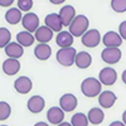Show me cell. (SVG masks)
Listing matches in <instances>:
<instances>
[{
	"instance_id": "cb8c5ba5",
	"label": "cell",
	"mask_w": 126,
	"mask_h": 126,
	"mask_svg": "<svg viewBox=\"0 0 126 126\" xmlns=\"http://www.w3.org/2000/svg\"><path fill=\"white\" fill-rule=\"evenodd\" d=\"M34 40H35V37L28 30L19 32V33L16 34V42L23 47H30L34 43Z\"/></svg>"
},
{
	"instance_id": "d6986e66",
	"label": "cell",
	"mask_w": 126,
	"mask_h": 126,
	"mask_svg": "<svg viewBox=\"0 0 126 126\" xmlns=\"http://www.w3.org/2000/svg\"><path fill=\"white\" fill-rule=\"evenodd\" d=\"M34 56L39 61H47L52 56V48L48 46V43H39L34 48Z\"/></svg>"
},
{
	"instance_id": "277c9868",
	"label": "cell",
	"mask_w": 126,
	"mask_h": 126,
	"mask_svg": "<svg viewBox=\"0 0 126 126\" xmlns=\"http://www.w3.org/2000/svg\"><path fill=\"white\" fill-rule=\"evenodd\" d=\"M121 57H122V52L120 50V48L106 47L101 52V59L107 64H116L121 59Z\"/></svg>"
},
{
	"instance_id": "ffe728a7",
	"label": "cell",
	"mask_w": 126,
	"mask_h": 126,
	"mask_svg": "<svg viewBox=\"0 0 126 126\" xmlns=\"http://www.w3.org/2000/svg\"><path fill=\"white\" fill-rule=\"evenodd\" d=\"M73 38L75 37H73L69 32L62 30L58 33V35L56 38V43L61 48H68V47H72V44H73Z\"/></svg>"
},
{
	"instance_id": "8992f818",
	"label": "cell",
	"mask_w": 126,
	"mask_h": 126,
	"mask_svg": "<svg viewBox=\"0 0 126 126\" xmlns=\"http://www.w3.org/2000/svg\"><path fill=\"white\" fill-rule=\"evenodd\" d=\"M77 97L72 93H64L63 96H61L59 98V106L62 107V110L64 112H72L75 111L77 107Z\"/></svg>"
},
{
	"instance_id": "83f0119b",
	"label": "cell",
	"mask_w": 126,
	"mask_h": 126,
	"mask_svg": "<svg viewBox=\"0 0 126 126\" xmlns=\"http://www.w3.org/2000/svg\"><path fill=\"white\" fill-rule=\"evenodd\" d=\"M111 8L116 13L126 12V0H111Z\"/></svg>"
},
{
	"instance_id": "ba28073f",
	"label": "cell",
	"mask_w": 126,
	"mask_h": 126,
	"mask_svg": "<svg viewBox=\"0 0 126 126\" xmlns=\"http://www.w3.org/2000/svg\"><path fill=\"white\" fill-rule=\"evenodd\" d=\"M22 25L24 27L25 30L30 32V33H35V30L39 28V18L34 13H27L23 15L22 19Z\"/></svg>"
},
{
	"instance_id": "484cf974",
	"label": "cell",
	"mask_w": 126,
	"mask_h": 126,
	"mask_svg": "<svg viewBox=\"0 0 126 126\" xmlns=\"http://www.w3.org/2000/svg\"><path fill=\"white\" fill-rule=\"evenodd\" d=\"M10 39H12V33L8 28L1 27L0 28V47L5 48L9 43H10Z\"/></svg>"
},
{
	"instance_id": "5b68a950",
	"label": "cell",
	"mask_w": 126,
	"mask_h": 126,
	"mask_svg": "<svg viewBox=\"0 0 126 126\" xmlns=\"http://www.w3.org/2000/svg\"><path fill=\"white\" fill-rule=\"evenodd\" d=\"M82 44L88 48H94L100 44L101 42V34L97 29H88L85 34L81 37Z\"/></svg>"
},
{
	"instance_id": "30bf717a",
	"label": "cell",
	"mask_w": 126,
	"mask_h": 126,
	"mask_svg": "<svg viewBox=\"0 0 126 126\" xmlns=\"http://www.w3.org/2000/svg\"><path fill=\"white\" fill-rule=\"evenodd\" d=\"M59 16L62 19V23L64 27H69L71 23L73 22V19H75L77 15H76V9L75 6H72V5H64V6H62L61 10H59Z\"/></svg>"
},
{
	"instance_id": "f1b7e54d",
	"label": "cell",
	"mask_w": 126,
	"mask_h": 126,
	"mask_svg": "<svg viewBox=\"0 0 126 126\" xmlns=\"http://www.w3.org/2000/svg\"><path fill=\"white\" fill-rule=\"evenodd\" d=\"M18 8L22 12L28 13L29 10L33 8V0H18Z\"/></svg>"
},
{
	"instance_id": "52a82bcc",
	"label": "cell",
	"mask_w": 126,
	"mask_h": 126,
	"mask_svg": "<svg viewBox=\"0 0 126 126\" xmlns=\"http://www.w3.org/2000/svg\"><path fill=\"white\" fill-rule=\"evenodd\" d=\"M98 79L105 86H112L113 83L116 82V79H117V73L111 67H105V68H102L100 71Z\"/></svg>"
},
{
	"instance_id": "836d02e7",
	"label": "cell",
	"mask_w": 126,
	"mask_h": 126,
	"mask_svg": "<svg viewBox=\"0 0 126 126\" xmlns=\"http://www.w3.org/2000/svg\"><path fill=\"white\" fill-rule=\"evenodd\" d=\"M121 79H122V82L126 85V69L122 72V75H121Z\"/></svg>"
},
{
	"instance_id": "6da1fadb",
	"label": "cell",
	"mask_w": 126,
	"mask_h": 126,
	"mask_svg": "<svg viewBox=\"0 0 126 126\" xmlns=\"http://www.w3.org/2000/svg\"><path fill=\"white\" fill-rule=\"evenodd\" d=\"M101 86L102 83L100 79L94 78V77H88V78H85L81 83V91L82 93L85 94L86 97H96L101 93Z\"/></svg>"
},
{
	"instance_id": "7402d4cb",
	"label": "cell",
	"mask_w": 126,
	"mask_h": 126,
	"mask_svg": "<svg viewBox=\"0 0 126 126\" xmlns=\"http://www.w3.org/2000/svg\"><path fill=\"white\" fill-rule=\"evenodd\" d=\"M5 19H6V22L12 25L18 24L19 22H22V19H23L22 10L19 8H10L5 13Z\"/></svg>"
},
{
	"instance_id": "d590c367",
	"label": "cell",
	"mask_w": 126,
	"mask_h": 126,
	"mask_svg": "<svg viewBox=\"0 0 126 126\" xmlns=\"http://www.w3.org/2000/svg\"><path fill=\"white\" fill-rule=\"evenodd\" d=\"M57 126H72V124H71V122H64V121H63V122H61V124L57 125Z\"/></svg>"
},
{
	"instance_id": "e575fe53",
	"label": "cell",
	"mask_w": 126,
	"mask_h": 126,
	"mask_svg": "<svg viewBox=\"0 0 126 126\" xmlns=\"http://www.w3.org/2000/svg\"><path fill=\"white\" fill-rule=\"evenodd\" d=\"M34 126H49L48 124H46V122H43V121H40V122H37Z\"/></svg>"
},
{
	"instance_id": "603a6c76",
	"label": "cell",
	"mask_w": 126,
	"mask_h": 126,
	"mask_svg": "<svg viewBox=\"0 0 126 126\" xmlns=\"http://www.w3.org/2000/svg\"><path fill=\"white\" fill-rule=\"evenodd\" d=\"M87 117H88L90 124H92V125H100L105 120V113L98 107H92L88 111V113H87Z\"/></svg>"
},
{
	"instance_id": "d4e9b609",
	"label": "cell",
	"mask_w": 126,
	"mask_h": 126,
	"mask_svg": "<svg viewBox=\"0 0 126 126\" xmlns=\"http://www.w3.org/2000/svg\"><path fill=\"white\" fill-rule=\"evenodd\" d=\"M88 117L87 115L82 113V112H77L72 116L71 119V124L72 126H88Z\"/></svg>"
},
{
	"instance_id": "d6a6232c",
	"label": "cell",
	"mask_w": 126,
	"mask_h": 126,
	"mask_svg": "<svg viewBox=\"0 0 126 126\" xmlns=\"http://www.w3.org/2000/svg\"><path fill=\"white\" fill-rule=\"evenodd\" d=\"M49 1H50L52 4H54V5H59V4L66 3V0H49Z\"/></svg>"
},
{
	"instance_id": "9c48e42d",
	"label": "cell",
	"mask_w": 126,
	"mask_h": 126,
	"mask_svg": "<svg viewBox=\"0 0 126 126\" xmlns=\"http://www.w3.org/2000/svg\"><path fill=\"white\" fill-rule=\"evenodd\" d=\"M14 88L20 94H27L32 91V88H33V83H32V79L29 77L20 76L14 82Z\"/></svg>"
},
{
	"instance_id": "3957f363",
	"label": "cell",
	"mask_w": 126,
	"mask_h": 126,
	"mask_svg": "<svg viewBox=\"0 0 126 126\" xmlns=\"http://www.w3.org/2000/svg\"><path fill=\"white\" fill-rule=\"evenodd\" d=\"M76 56H77V50L73 47L61 48L57 52V61H58L59 64H62V66L71 67L72 64H75Z\"/></svg>"
},
{
	"instance_id": "4fadbf2b",
	"label": "cell",
	"mask_w": 126,
	"mask_h": 126,
	"mask_svg": "<svg viewBox=\"0 0 126 126\" xmlns=\"http://www.w3.org/2000/svg\"><path fill=\"white\" fill-rule=\"evenodd\" d=\"M47 119L50 124L59 125L64 120V111L62 110L61 106H53L47 111Z\"/></svg>"
},
{
	"instance_id": "8fae6325",
	"label": "cell",
	"mask_w": 126,
	"mask_h": 126,
	"mask_svg": "<svg viewBox=\"0 0 126 126\" xmlns=\"http://www.w3.org/2000/svg\"><path fill=\"white\" fill-rule=\"evenodd\" d=\"M27 107L32 113H39L44 110L46 107V101L42 96H38V94H34L32 96L28 102H27Z\"/></svg>"
},
{
	"instance_id": "e0dca14e",
	"label": "cell",
	"mask_w": 126,
	"mask_h": 126,
	"mask_svg": "<svg viewBox=\"0 0 126 126\" xmlns=\"http://www.w3.org/2000/svg\"><path fill=\"white\" fill-rule=\"evenodd\" d=\"M53 33L54 32L50 28H48L47 25H43V27H39L35 30L34 37H35V40H38L39 43H48L53 38Z\"/></svg>"
},
{
	"instance_id": "1f68e13d",
	"label": "cell",
	"mask_w": 126,
	"mask_h": 126,
	"mask_svg": "<svg viewBox=\"0 0 126 126\" xmlns=\"http://www.w3.org/2000/svg\"><path fill=\"white\" fill-rule=\"evenodd\" d=\"M109 126H126V125L124 124V121H112Z\"/></svg>"
},
{
	"instance_id": "4316f807",
	"label": "cell",
	"mask_w": 126,
	"mask_h": 126,
	"mask_svg": "<svg viewBox=\"0 0 126 126\" xmlns=\"http://www.w3.org/2000/svg\"><path fill=\"white\" fill-rule=\"evenodd\" d=\"M10 113H12V107H10V105L5 101H1L0 102V120L4 121V120L9 119Z\"/></svg>"
},
{
	"instance_id": "9a60e30c",
	"label": "cell",
	"mask_w": 126,
	"mask_h": 126,
	"mask_svg": "<svg viewBox=\"0 0 126 126\" xmlns=\"http://www.w3.org/2000/svg\"><path fill=\"white\" fill-rule=\"evenodd\" d=\"M44 23L48 28H50L53 32H62V28L64 27L62 23V19L59 16V14L57 13H50L44 18Z\"/></svg>"
},
{
	"instance_id": "7a4b0ae2",
	"label": "cell",
	"mask_w": 126,
	"mask_h": 126,
	"mask_svg": "<svg viewBox=\"0 0 126 126\" xmlns=\"http://www.w3.org/2000/svg\"><path fill=\"white\" fill-rule=\"evenodd\" d=\"M88 25H90L88 18L86 15H83V14H79L73 19V22L68 27L69 28L68 32L73 37H82L88 30Z\"/></svg>"
},
{
	"instance_id": "2e32d148",
	"label": "cell",
	"mask_w": 126,
	"mask_h": 126,
	"mask_svg": "<svg viewBox=\"0 0 126 126\" xmlns=\"http://www.w3.org/2000/svg\"><path fill=\"white\" fill-rule=\"evenodd\" d=\"M4 52L5 54L9 57V58H15V59H19L24 54V47L20 46L18 42H14V43H10L4 48Z\"/></svg>"
},
{
	"instance_id": "44dd1931",
	"label": "cell",
	"mask_w": 126,
	"mask_h": 126,
	"mask_svg": "<svg viewBox=\"0 0 126 126\" xmlns=\"http://www.w3.org/2000/svg\"><path fill=\"white\" fill-rule=\"evenodd\" d=\"M91 63H92V56L90 53H87V52H79V53H77L75 64L78 68L86 69L91 66Z\"/></svg>"
},
{
	"instance_id": "ac0fdd59",
	"label": "cell",
	"mask_w": 126,
	"mask_h": 126,
	"mask_svg": "<svg viewBox=\"0 0 126 126\" xmlns=\"http://www.w3.org/2000/svg\"><path fill=\"white\" fill-rule=\"evenodd\" d=\"M20 69V62L15 58H8L3 62V71L6 76H14Z\"/></svg>"
},
{
	"instance_id": "74e56055",
	"label": "cell",
	"mask_w": 126,
	"mask_h": 126,
	"mask_svg": "<svg viewBox=\"0 0 126 126\" xmlns=\"http://www.w3.org/2000/svg\"><path fill=\"white\" fill-rule=\"evenodd\" d=\"M1 126H6V125H1Z\"/></svg>"
},
{
	"instance_id": "4dcf8cb0",
	"label": "cell",
	"mask_w": 126,
	"mask_h": 126,
	"mask_svg": "<svg viewBox=\"0 0 126 126\" xmlns=\"http://www.w3.org/2000/svg\"><path fill=\"white\" fill-rule=\"evenodd\" d=\"M14 3V0H0V5L3 8H6V6H10Z\"/></svg>"
},
{
	"instance_id": "7c38bea8",
	"label": "cell",
	"mask_w": 126,
	"mask_h": 126,
	"mask_svg": "<svg viewBox=\"0 0 126 126\" xmlns=\"http://www.w3.org/2000/svg\"><path fill=\"white\" fill-rule=\"evenodd\" d=\"M102 43L105 44V47H111V48H119L122 44V38L119 33L113 30L107 32L106 34L102 38Z\"/></svg>"
},
{
	"instance_id": "5bb4252c",
	"label": "cell",
	"mask_w": 126,
	"mask_h": 126,
	"mask_svg": "<svg viewBox=\"0 0 126 126\" xmlns=\"http://www.w3.org/2000/svg\"><path fill=\"white\" fill-rule=\"evenodd\" d=\"M117 100V96L112 91H103L98 94V103L103 109H111Z\"/></svg>"
},
{
	"instance_id": "8d00e7d4",
	"label": "cell",
	"mask_w": 126,
	"mask_h": 126,
	"mask_svg": "<svg viewBox=\"0 0 126 126\" xmlns=\"http://www.w3.org/2000/svg\"><path fill=\"white\" fill-rule=\"evenodd\" d=\"M122 121H124V124L126 125V110H125L124 113H122Z\"/></svg>"
},
{
	"instance_id": "f546056e",
	"label": "cell",
	"mask_w": 126,
	"mask_h": 126,
	"mask_svg": "<svg viewBox=\"0 0 126 126\" xmlns=\"http://www.w3.org/2000/svg\"><path fill=\"white\" fill-rule=\"evenodd\" d=\"M119 34L121 35L122 39L126 40V20H124V22L120 24V27H119Z\"/></svg>"
}]
</instances>
